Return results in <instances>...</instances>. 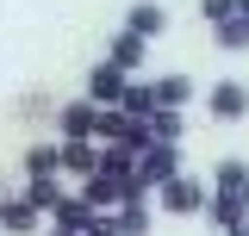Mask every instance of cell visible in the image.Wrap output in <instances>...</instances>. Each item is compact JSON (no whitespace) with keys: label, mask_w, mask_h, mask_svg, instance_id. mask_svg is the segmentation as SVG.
Masks as SVG:
<instances>
[{"label":"cell","mask_w":249,"mask_h":236,"mask_svg":"<svg viewBox=\"0 0 249 236\" xmlns=\"http://www.w3.org/2000/svg\"><path fill=\"white\" fill-rule=\"evenodd\" d=\"M150 230H156V199H150V193L112 205V236H150Z\"/></svg>","instance_id":"7"},{"label":"cell","mask_w":249,"mask_h":236,"mask_svg":"<svg viewBox=\"0 0 249 236\" xmlns=\"http://www.w3.org/2000/svg\"><path fill=\"white\" fill-rule=\"evenodd\" d=\"M106 56L119 62L124 75H143V68H150V44H143V37H137V31H112V37H106Z\"/></svg>","instance_id":"9"},{"label":"cell","mask_w":249,"mask_h":236,"mask_svg":"<svg viewBox=\"0 0 249 236\" xmlns=\"http://www.w3.org/2000/svg\"><path fill=\"white\" fill-rule=\"evenodd\" d=\"M56 143H62V137H56ZM100 149H106V143H62V174L88 180L93 168H100Z\"/></svg>","instance_id":"11"},{"label":"cell","mask_w":249,"mask_h":236,"mask_svg":"<svg viewBox=\"0 0 249 236\" xmlns=\"http://www.w3.org/2000/svg\"><path fill=\"white\" fill-rule=\"evenodd\" d=\"M224 236H249V218H237V224H231V230H224Z\"/></svg>","instance_id":"15"},{"label":"cell","mask_w":249,"mask_h":236,"mask_svg":"<svg viewBox=\"0 0 249 236\" xmlns=\"http://www.w3.org/2000/svg\"><path fill=\"white\" fill-rule=\"evenodd\" d=\"M156 112H187L193 100H199V87H193V75H156Z\"/></svg>","instance_id":"10"},{"label":"cell","mask_w":249,"mask_h":236,"mask_svg":"<svg viewBox=\"0 0 249 236\" xmlns=\"http://www.w3.org/2000/svg\"><path fill=\"white\" fill-rule=\"evenodd\" d=\"M199 19H206V31L224 25V19H237V0H199Z\"/></svg>","instance_id":"14"},{"label":"cell","mask_w":249,"mask_h":236,"mask_svg":"<svg viewBox=\"0 0 249 236\" xmlns=\"http://www.w3.org/2000/svg\"><path fill=\"white\" fill-rule=\"evenodd\" d=\"M181 168H187L181 143H162V137L143 143V149H137V193H150V199H156V186H168Z\"/></svg>","instance_id":"2"},{"label":"cell","mask_w":249,"mask_h":236,"mask_svg":"<svg viewBox=\"0 0 249 236\" xmlns=\"http://www.w3.org/2000/svg\"><path fill=\"white\" fill-rule=\"evenodd\" d=\"M212 44L224 50V56H243V50H249V19H224V25H212Z\"/></svg>","instance_id":"12"},{"label":"cell","mask_w":249,"mask_h":236,"mask_svg":"<svg viewBox=\"0 0 249 236\" xmlns=\"http://www.w3.org/2000/svg\"><path fill=\"white\" fill-rule=\"evenodd\" d=\"M44 236H81V230H62V224H50V230H44Z\"/></svg>","instance_id":"16"},{"label":"cell","mask_w":249,"mask_h":236,"mask_svg":"<svg viewBox=\"0 0 249 236\" xmlns=\"http://www.w3.org/2000/svg\"><path fill=\"white\" fill-rule=\"evenodd\" d=\"M100 131H106V106H93L88 93L56 106V137L62 143H100Z\"/></svg>","instance_id":"3"},{"label":"cell","mask_w":249,"mask_h":236,"mask_svg":"<svg viewBox=\"0 0 249 236\" xmlns=\"http://www.w3.org/2000/svg\"><path fill=\"white\" fill-rule=\"evenodd\" d=\"M206 205H212V174H175L168 186H156V211L162 218H206Z\"/></svg>","instance_id":"1"},{"label":"cell","mask_w":249,"mask_h":236,"mask_svg":"<svg viewBox=\"0 0 249 236\" xmlns=\"http://www.w3.org/2000/svg\"><path fill=\"white\" fill-rule=\"evenodd\" d=\"M44 224H50V218L31 205L25 193H0V236H37Z\"/></svg>","instance_id":"6"},{"label":"cell","mask_w":249,"mask_h":236,"mask_svg":"<svg viewBox=\"0 0 249 236\" xmlns=\"http://www.w3.org/2000/svg\"><path fill=\"white\" fill-rule=\"evenodd\" d=\"M237 199H243V211H249V180H243V186H237Z\"/></svg>","instance_id":"17"},{"label":"cell","mask_w":249,"mask_h":236,"mask_svg":"<svg viewBox=\"0 0 249 236\" xmlns=\"http://www.w3.org/2000/svg\"><path fill=\"white\" fill-rule=\"evenodd\" d=\"M206 118H212V124H243L249 118V81L218 75L212 87H206Z\"/></svg>","instance_id":"4"},{"label":"cell","mask_w":249,"mask_h":236,"mask_svg":"<svg viewBox=\"0 0 249 236\" xmlns=\"http://www.w3.org/2000/svg\"><path fill=\"white\" fill-rule=\"evenodd\" d=\"M119 25H124V31H137L143 44H156V37L168 31V6H162V0H131V6H124V19H119Z\"/></svg>","instance_id":"8"},{"label":"cell","mask_w":249,"mask_h":236,"mask_svg":"<svg viewBox=\"0 0 249 236\" xmlns=\"http://www.w3.org/2000/svg\"><path fill=\"white\" fill-rule=\"evenodd\" d=\"M131 81H137V75H124L112 56H100V62L88 68V100H93V106H124Z\"/></svg>","instance_id":"5"},{"label":"cell","mask_w":249,"mask_h":236,"mask_svg":"<svg viewBox=\"0 0 249 236\" xmlns=\"http://www.w3.org/2000/svg\"><path fill=\"white\" fill-rule=\"evenodd\" d=\"M237 19H249V0H237Z\"/></svg>","instance_id":"18"},{"label":"cell","mask_w":249,"mask_h":236,"mask_svg":"<svg viewBox=\"0 0 249 236\" xmlns=\"http://www.w3.org/2000/svg\"><path fill=\"white\" fill-rule=\"evenodd\" d=\"M124 112L143 118V124L156 118V87H150V81H131V93H124Z\"/></svg>","instance_id":"13"}]
</instances>
